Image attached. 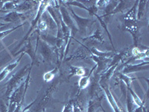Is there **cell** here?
<instances>
[{
  "mask_svg": "<svg viewBox=\"0 0 149 112\" xmlns=\"http://www.w3.org/2000/svg\"><path fill=\"white\" fill-rule=\"evenodd\" d=\"M29 66V64H27L26 66H24L23 68H22L17 73H16L15 74L8 80V82H7L6 85H7V88H6V91H5V98L8 101L9 98L10 97V94L13 93L14 90L16 88H17L19 85H21L22 82H23V77L24 76L26 75V73L29 71L27 68Z\"/></svg>",
  "mask_w": 149,
  "mask_h": 112,
  "instance_id": "cell-1",
  "label": "cell"
},
{
  "mask_svg": "<svg viewBox=\"0 0 149 112\" xmlns=\"http://www.w3.org/2000/svg\"><path fill=\"white\" fill-rule=\"evenodd\" d=\"M50 4H51V2H50V1H41V2H40L39 8L37 9V15L35 16L34 20H33L31 21V27L30 29H29V32H27V34H26V35L22 38L21 42L19 43L17 45V47L15 48V51L18 49V48H19L22 44H23L24 42H26V41L29 39V36L31 35V32H32L34 29H37V24H38L39 21L40 20V19L41 17H42L43 13L46 11V9H47V8L50 5Z\"/></svg>",
  "mask_w": 149,
  "mask_h": 112,
  "instance_id": "cell-2",
  "label": "cell"
},
{
  "mask_svg": "<svg viewBox=\"0 0 149 112\" xmlns=\"http://www.w3.org/2000/svg\"><path fill=\"white\" fill-rule=\"evenodd\" d=\"M39 37L40 34L38 35V42H37V46L40 47V52L45 61H47L49 64H52L54 61V54H57L56 48L50 46L44 41L40 40ZM57 59H58V57H57Z\"/></svg>",
  "mask_w": 149,
  "mask_h": 112,
  "instance_id": "cell-3",
  "label": "cell"
},
{
  "mask_svg": "<svg viewBox=\"0 0 149 112\" xmlns=\"http://www.w3.org/2000/svg\"><path fill=\"white\" fill-rule=\"evenodd\" d=\"M123 30L130 32L134 38V43L135 47H138L139 44V37L140 36L139 33V25L138 20H127L124 21L122 24Z\"/></svg>",
  "mask_w": 149,
  "mask_h": 112,
  "instance_id": "cell-4",
  "label": "cell"
},
{
  "mask_svg": "<svg viewBox=\"0 0 149 112\" xmlns=\"http://www.w3.org/2000/svg\"><path fill=\"white\" fill-rule=\"evenodd\" d=\"M39 35V34H38ZM37 42H38V36H37V46L36 47L34 48L33 46L32 42H31V38H29L28 39V42L26 43V44L24 45L22 49H20L16 53H14V55L17 56L19 54H20V53H24V54H27L29 55V56L31 59V68H32L33 66L34 65V64L37 63V55H36V52H37Z\"/></svg>",
  "mask_w": 149,
  "mask_h": 112,
  "instance_id": "cell-5",
  "label": "cell"
},
{
  "mask_svg": "<svg viewBox=\"0 0 149 112\" xmlns=\"http://www.w3.org/2000/svg\"><path fill=\"white\" fill-rule=\"evenodd\" d=\"M59 11L60 14H61V19H62V20L64 22L65 25L70 29V31H71L72 37H73L75 35V34L78 32V28H77L76 25H75V22H74V20H73L72 17L70 12L68 11V10L66 8V7H64L63 5H59Z\"/></svg>",
  "mask_w": 149,
  "mask_h": 112,
  "instance_id": "cell-6",
  "label": "cell"
},
{
  "mask_svg": "<svg viewBox=\"0 0 149 112\" xmlns=\"http://www.w3.org/2000/svg\"><path fill=\"white\" fill-rule=\"evenodd\" d=\"M31 14L29 12L26 13H20L17 11H10L4 17H0V20H3L5 22H9L10 23H17V22H24L27 19L30 17Z\"/></svg>",
  "mask_w": 149,
  "mask_h": 112,
  "instance_id": "cell-7",
  "label": "cell"
},
{
  "mask_svg": "<svg viewBox=\"0 0 149 112\" xmlns=\"http://www.w3.org/2000/svg\"><path fill=\"white\" fill-rule=\"evenodd\" d=\"M70 14H71L72 17V19L74 20L78 31L81 32L82 34H86L87 29H88L89 27H91V25L92 23H93V22H92L93 20H91L89 18H83V17H79V16H78L75 13H74V11L72 8H70Z\"/></svg>",
  "mask_w": 149,
  "mask_h": 112,
  "instance_id": "cell-8",
  "label": "cell"
},
{
  "mask_svg": "<svg viewBox=\"0 0 149 112\" xmlns=\"http://www.w3.org/2000/svg\"><path fill=\"white\" fill-rule=\"evenodd\" d=\"M149 68V62H142L138 64H130L125 63V66L123 68V70L121 73L123 74H129V73H136V72L142 71V70H148Z\"/></svg>",
  "mask_w": 149,
  "mask_h": 112,
  "instance_id": "cell-9",
  "label": "cell"
},
{
  "mask_svg": "<svg viewBox=\"0 0 149 112\" xmlns=\"http://www.w3.org/2000/svg\"><path fill=\"white\" fill-rule=\"evenodd\" d=\"M100 86L102 87V89H103L104 91L105 95H106V97H107V101L109 102L110 105H111L112 108L113 109L114 112H122V111L121 110L120 107H119L118 103H117L116 100L115 98H114L113 95L112 94V92L111 90H110V88H109L108 85H100Z\"/></svg>",
  "mask_w": 149,
  "mask_h": 112,
  "instance_id": "cell-10",
  "label": "cell"
},
{
  "mask_svg": "<svg viewBox=\"0 0 149 112\" xmlns=\"http://www.w3.org/2000/svg\"><path fill=\"white\" fill-rule=\"evenodd\" d=\"M24 55H25L24 53H21L20 56L19 57L18 59H17L16 61H14V62H12V63L9 64L8 65H7V66H5L3 70H2V72L0 73V82H2V80L5 79V78L8 76V75L10 72L13 71V70L18 66V64H19V61H21V59H22V58L23 57Z\"/></svg>",
  "mask_w": 149,
  "mask_h": 112,
  "instance_id": "cell-11",
  "label": "cell"
},
{
  "mask_svg": "<svg viewBox=\"0 0 149 112\" xmlns=\"http://www.w3.org/2000/svg\"><path fill=\"white\" fill-rule=\"evenodd\" d=\"M92 58L97 64L96 74L102 73L103 70H104L105 67L107 66V64H110V61L112 60V58H99V57H97V56L93 55H92Z\"/></svg>",
  "mask_w": 149,
  "mask_h": 112,
  "instance_id": "cell-12",
  "label": "cell"
},
{
  "mask_svg": "<svg viewBox=\"0 0 149 112\" xmlns=\"http://www.w3.org/2000/svg\"><path fill=\"white\" fill-rule=\"evenodd\" d=\"M37 2H36V1H19V2L16 6L14 11L20 12V13H22V11H29L31 9H32V8Z\"/></svg>",
  "mask_w": 149,
  "mask_h": 112,
  "instance_id": "cell-13",
  "label": "cell"
},
{
  "mask_svg": "<svg viewBox=\"0 0 149 112\" xmlns=\"http://www.w3.org/2000/svg\"><path fill=\"white\" fill-rule=\"evenodd\" d=\"M137 5L138 1H135L134 5L132 7L130 8L127 12H126L125 15L123 16L124 21L127 20H136V14H137Z\"/></svg>",
  "mask_w": 149,
  "mask_h": 112,
  "instance_id": "cell-14",
  "label": "cell"
},
{
  "mask_svg": "<svg viewBox=\"0 0 149 112\" xmlns=\"http://www.w3.org/2000/svg\"><path fill=\"white\" fill-rule=\"evenodd\" d=\"M82 40H83L84 41H93V42H99L101 43H104L103 34H102V32L99 27L96 29V31H95V32L93 33L91 36H88V37H84V38H83Z\"/></svg>",
  "mask_w": 149,
  "mask_h": 112,
  "instance_id": "cell-15",
  "label": "cell"
},
{
  "mask_svg": "<svg viewBox=\"0 0 149 112\" xmlns=\"http://www.w3.org/2000/svg\"><path fill=\"white\" fill-rule=\"evenodd\" d=\"M102 97H95L90 99L87 105V112H95L98 108H102Z\"/></svg>",
  "mask_w": 149,
  "mask_h": 112,
  "instance_id": "cell-16",
  "label": "cell"
},
{
  "mask_svg": "<svg viewBox=\"0 0 149 112\" xmlns=\"http://www.w3.org/2000/svg\"><path fill=\"white\" fill-rule=\"evenodd\" d=\"M130 2L129 1H119L118 5H116V7L114 8V10L110 13V15H113V14H116L117 13H123L125 10H129V8H130Z\"/></svg>",
  "mask_w": 149,
  "mask_h": 112,
  "instance_id": "cell-17",
  "label": "cell"
},
{
  "mask_svg": "<svg viewBox=\"0 0 149 112\" xmlns=\"http://www.w3.org/2000/svg\"><path fill=\"white\" fill-rule=\"evenodd\" d=\"M95 67H96V66H94V67H93V69L90 70V74H89L88 76H81V78H80L79 81H78V88H79V90H78V92H79L81 90H82V89H85L86 87L90 85L91 75H92V73H93V70L95 69Z\"/></svg>",
  "mask_w": 149,
  "mask_h": 112,
  "instance_id": "cell-18",
  "label": "cell"
},
{
  "mask_svg": "<svg viewBox=\"0 0 149 112\" xmlns=\"http://www.w3.org/2000/svg\"><path fill=\"white\" fill-rule=\"evenodd\" d=\"M117 77L121 80V82H123L125 85L126 88H130V85H131V82L134 80H136V79H139V78H140V77H130V76H127V75L125 74H123L122 73H118L116 74Z\"/></svg>",
  "mask_w": 149,
  "mask_h": 112,
  "instance_id": "cell-19",
  "label": "cell"
},
{
  "mask_svg": "<svg viewBox=\"0 0 149 112\" xmlns=\"http://www.w3.org/2000/svg\"><path fill=\"white\" fill-rule=\"evenodd\" d=\"M89 51H90L91 55L99 57V58H110L113 55V53L112 52H102L99 51L98 49H95V47H92L89 49Z\"/></svg>",
  "mask_w": 149,
  "mask_h": 112,
  "instance_id": "cell-20",
  "label": "cell"
},
{
  "mask_svg": "<svg viewBox=\"0 0 149 112\" xmlns=\"http://www.w3.org/2000/svg\"><path fill=\"white\" fill-rule=\"evenodd\" d=\"M70 73L69 75V78L76 76H84L86 73L85 68L81 66H70Z\"/></svg>",
  "mask_w": 149,
  "mask_h": 112,
  "instance_id": "cell-21",
  "label": "cell"
},
{
  "mask_svg": "<svg viewBox=\"0 0 149 112\" xmlns=\"http://www.w3.org/2000/svg\"><path fill=\"white\" fill-rule=\"evenodd\" d=\"M148 1H138L137 5V14H136V20H140L142 17L144 16L146 8Z\"/></svg>",
  "mask_w": 149,
  "mask_h": 112,
  "instance_id": "cell-22",
  "label": "cell"
},
{
  "mask_svg": "<svg viewBox=\"0 0 149 112\" xmlns=\"http://www.w3.org/2000/svg\"><path fill=\"white\" fill-rule=\"evenodd\" d=\"M127 90L130 92V96H131V97H132V99L133 101H134V103L137 105L138 107H143V106H144V103H143V102L141 100V99L138 97V95L136 93V92H134V90L131 88V87L127 88Z\"/></svg>",
  "mask_w": 149,
  "mask_h": 112,
  "instance_id": "cell-23",
  "label": "cell"
},
{
  "mask_svg": "<svg viewBox=\"0 0 149 112\" xmlns=\"http://www.w3.org/2000/svg\"><path fill=\"white\" fill-rule=\"evenodd\" d=\"M95 17H96V18L98 19V20L99 21V22H100L101 24V26H102V27L103 28V29H105V31H106V32L107 33V35H108V37H109V39H110V43H111L112 46H113V49L114 52H116V49L115 48H114L113 46V41H112V37H111V35H110V33L109 32V31H108V29H107V23L105 22V21L104 20L103 18H102V17H100V16H98V14H95Z\"/></svg>",
  "mask_w": 149,
  "mask_h": 112,
  "instance_id": "cell-24",
  "label": "cell"
},
{
  "mask_svg": "<svg viewBox=\"0 0 149 112\" xmlns=\"http://www.w3.org/2000/svg\"><path fill=\"white\" fill-rule=\"evenodd\" d=\"M58 71V67H55L54 70H51V71H49L47 73H45L43 75V80H44V82H51L52 80L54 79V76H56L57 73Z\"/></svg>",
  "mask_w": 149,
  "mask_h": 112,
  "instance_id": "cell-25",
  "label": "cell"
},
{
  "mask_svg": "<svg viewBox=\"0 0 149 112\" xmlns=\"http://www.w3.org/2000/svg\"><path fill=\"white\" fill-rule=\"evenodd\" d=\"M26 24V22H22V24H20V25H18L17 26H16V27L14 28H12V29H8V30L6 31H2V32H0V42L2 41V40L5 38L6 36H8V34H10V33L14 32V31H16L17 29H18L19 28H21L22 26H23L24 25Z\"/></svg>",
  "mask_w": 149,
  "mask_h": 112,
  "instance_id": "cell-26",
  "label": "cell"
},
{
  "mask_svg": "<svg viewBox=\"0 0 149 112\" xmlns=\"http://www.w3.org/2000/svg\"><path fill=\"white\" fill-rule=\"evenodd\" d=\"M126 103H127V112H134V102L132 99V97L130 96V92L127 90V94H126Z\"/></svg>",
  "mask_w": 149,
  "mask_h": 112,
  "instance_id": "cell-27",
  "label": "cell"
},
{
  "mask_svg": "<svg viewBox=\"0 0 149 112\" xmlns=\"http://www.w3.org/2000/svg\"><path fill=\"white\" fill-rule=\"evenodd\" d=\"M65 2V3L67 4L68 5H73V6H77V7L80 8L84 9V10H87L88 11L89 8L86 7L83 3L81 2V1H66V2Z\"/></svg>",
  "mask_w": 149,
  "mask_h": 112,
  "instance_id": "cell-28",
  "label": "cell"
},
{
  "mask_svg": "<svg viewBox=\"0 0 149 112\" xmlns=\"http://www.w3.org/2000/svg\"><path fill=\"white\" fill-rule=\"evenodd\" d=\"M109 1H105V0H102V1H96L95 4H96V7L98 8H101L104 10V8L107 7V5H108Z\"/></svg>",
  "mask_w": 149,
  "mask_h": 112,
  "instance_id": "cell-29",
  "label": "cell"
},
{
  "mask_svg": "<svg viewBox=\"0 0 149 112\" xmlns=\"http://www.w3.org/2000/svg\"><path fill=\"white\" fill-rule=\"evenodd\" d=\"M0 111L8 112V108L6 106V104L2 99H0Z\"/></svg>",
  "mask_w": 149,
  "mask_h": 112,
  "instance_id": "cell-30",
  "label": "cell"
},
{
  "mask_svg": "<svg viewBox=\"0 0 149 112\" xmlns=\"http://www.w3.org/2000/svg\"><path fill=\"white\" fill-rule=\"evenodd\" d=\"M62 112H73V104L69 103L66 105H65Z\"/></svg>",
  "mask_w": 149,
  "mask_h": 112,
  "instance_id": "cell-31",
  "label": "cell"
},
{
  "mask_svg": "<svg viewBox=\"0 0 149 112\" xmlns=\"http://www.w3.org/2000/svg\"><path fill=\"white\" fill-rule=\"evenodd\" d=\"M73 112H82V110L78 105L73 104Z\"/></svg>",
  "mask_w": 149,
  "mask_h": 112,
  "instance_id": "cell-32",
  "label": "cell"
},
{
  "mask_svg": "<svg viewBox=\"0 0 149 112\" xmlns=\"http://www.w3.org/2000/svg\"><path fill=\"white\" fill-rule=\"evenodd\" d=\"M9 23H3V22H0V28L1 27H3V26H8Z\"/></svg>",
  "mask_w": 149,
  "mask_h": 112,
  "instance_id": "cell-33",
  "label": "cell"
},
{
  "mask_svg": "<svg viewBox=\"0 0 149 112\" xmlns=\"http://www.w3.org/2000/svg\"><path fill=\"white\" fill-rule=\"evenodd\" d=\"M142 112H148L147 111V109H146V108L145 107V106L143 108H142Z\"/></svg>",
  "mask_w": 149,
  "mask_h": 112,
  "instance_id": "cell-34",
  "label": "cell"
},
{
  "mask_svg": "<svg viewBox=\"0 0 149 112\" xmlns=\"http://www.w3.org/2000/svg\"><path fill=\"white\" fill-rule=\"evenodd\" d=\"M0 13H7V11H5V10H2V9H0Z\"/></svg>",
  "mask_w": 149,
  "mask_h": 112,
  "instance_id": "cell-35",
  "label": "cell"
},
{
  "mask_svg": "<svg viewBox=\"0 0 149 112\" xmlns=\"http://www.w3.org/2000/svg\"><path fill=\"white\" fill-rule=\"evenodd\" d=\"M102 111H103V112H106V111H104V109L102 107Z\"/></svg>",
  "mask_w": 149,
  "mask_h": 112,
  "instance_id": "cell-36",
  "label": "cell"
},
{
  "mask_svg": "<svg viewBox=\"0 0 149 112\" xmlns=\"http://www.w3.org/2000/svg\"><path fill=\"white\" fill-rule=\"evenodd\" d=\"M43 112H45V110H43Z\"/></svg>",
  "mask_w": 149,
  "mask_h": 112,
  "instance_id": "cell-37",
  "label": "cell"
}]
</instances>
